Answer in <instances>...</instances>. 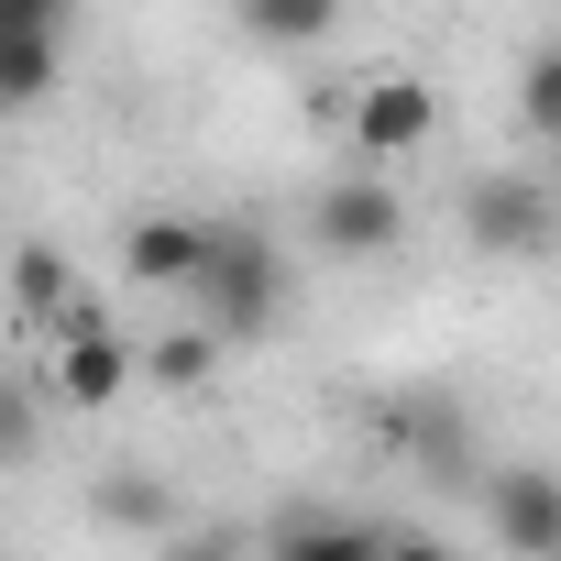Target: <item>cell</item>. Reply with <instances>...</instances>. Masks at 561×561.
<instances>
[{"label":"cell","mask_w":561,"mask_h":561,"mask_svg":"<svg viewBox=\"0 0 561 561\" xmlns=\"http://www.w3.org/2000/svg\"><path fill=\"white\" fill-rule=\"evenodd\" d=\"M187 298H198V320H209L220 342H264L275 320H287V298H298V264H287V242L220 220V253H209V275H198Z\"/></svg>","instance_id":"obj_1"},{"label":"cell","mask_w":561,"mask_h":561,"mask_svg":"<svg viewBox=\"0 0 561 561\" xmlns=\"http://www.w3.org/2000/svg\"><path fill=\"white\" fill-rule=\"evenodd\" d=\"M419 144H440V89L408 78V67H375V78L353 89L342 154H353V165H397V154H419Z\"/></svg>","instance_id":"obj_2"},{"label":"cell","mask_w":561,"mask_h":561,"mask_svg":"<svg viewBox=\"0 0 561 561\" xmlns=\"http://www.w3.org/2000/svg\"><path fill=\"white\" fill-rule=\"evenodd\" d=\"M462 231H473V253H539L550 242V187L528 165H495V176L462 187Z\"/></svg>","instance_id":"obj_3"},{"label":"cell","mask_w":561,"mask_h":561,"mask_svg":"<svg viewBox=\"0 0 561 561\" xmlns=\"http://www.w3.org/2000/svg\"><path fill=\"white\" fill-rule=\"evenodd\" d=\"M309 231H320L331 253H397V242H408V209H397V187H386L375 165H353V176H331V187L309 198Z\"/></svg>","instance_id":"obj_4"},{"label":"cell","mask_w":561,"mask_h":561,"mask_svg":"<svg viewBox=\"0 0 561 561\" xmlns=\"http://www.w3.org/2000/svg\"><path fill=\"white\" fill-rule=\"evenodd\" d=\"M484 528L517 550V561H561V473L550 462H506L484 484Z\"/></svg>","instance_id":"obj_5"},{"label":"cell","mask_w":561,"mask_h":561,"mask_svg":"<svg viewBox=\"0 0 561 561\" xmlns=\"http://www.w3.org/2000/svg\"><path fill=\"white\" fill-rule=\"evenodd\" d=\"M209 253H220V220H187V209H154V220L122 231V275L133 287H198Z\"/></svg>","instance_id":"obj_6"},{"label":"cell","mask_w":561,"mask_h":561,"mask_svg":"<svg viewBox=\"0 0 561 561\" xmlns=\"http://www.w3.org/2000/svg\"><path fill=\"white\" fill-rule=\"evenodd\" d=\"M122 386H133V342H122V331H111L100 309H89V320H67V331H56V397L100 419V408H111Z\"/></svg>","instance_id":"obj_7"},{"label":"cell","mask_w":561,"mask_h":561,"mask_svg":"<svg viewBox=\"0 0 561 561\" xmlns=\"http://www.w3.org/2000/svg\"><path fill=\"white\" fill-rule=\"evenodd\" d=\"M386 550H397V528H375V517H320V506L275 517V539H264V561H386Z\"/></svg>","instance_id":"obj_8"},{"label":"cell","mask_w":561,"mask_h":561,"mask_svg":"<svg viewBox=\"0 0 561 561\" xmlns=\"http://www.w3.org/2000/svg\"><path fill=\"white\" fill-rule=\"evenodd\" d=\"M12 320L23 331H67V320H89V298H78V264L56 253V242H23V264H12Z\"/></svg>","instance_id":"obj_9"},{"label":"cell","mask_w":561,"mask_h":561,"mask_svg":"<svg viewBox=\"0 0 561 561\" xmlns=\"http://www.w3.org/2000/svg\"><path fill=\"white\" fill-rule=\"evenodd\" d=\"M231 12H242L253 45H331L353 0H231Z\"/></svg>","instance_id":"obj_10"},{"label":"cell","mask_w":561,"mask_h":561,"mask_svg":"<svg viewBox=\"0 0 561 561\" xmlns=\"http://www.w3.org/2000/svg\"><path fill=\"white\" fill-rule=\"evenodd\" d=\"M209 364H220V331L198 320V331H165L154 353H144V375L165 386V397H187V386H209Z\"/></svg>","instance_id":"obj_11"},{"label":"cell","mask_w":561,"mask_h":561,"mask_svg":"<svg viewBox=\"0 0 561 561\" xmlns=\"http://www.w3.org/2000/svg\"><path fill=\"white\" fill-rule=\"evenodd\" d=\"M45 89H56V34H0V100L34 111Z\"/></svg>","instance_id":"obj_12"},{"label":"cell","mask_w":561,"mask_h":561,"mask_svg":"<svg viewBox=\"0 0 561 561\" xmlns=\"http://www.w3.org/2000/svg\"><path fill=\"white\" fill-rule=\"evenodd\" d=\"M517 122H528L539 144H561V45L528 56V78H517Z\"/></svg>","instance_id":"obj_13"},{"label":"cell","mask_w":561,"mask_h":561,"mask_svg":"<svg viewBox=\"0 0 561 561\" xmlns=\"http://www.w3.org/2000/svg\"><path fill=\"white\" fill-rule=\"evenodd\" d=\"M78 0H0V34H67Z\"/></svg>","instance_id":"obj_14"},{"label":"cell","mask_w":561,"mask_h":561,"mask_svg":"<svg viewBox=\"0 0 561 561\" xmlns=\"http://www.w3.org/2000/svg\"><path fill=\"white\" fill-rule=\"evenodd\" d=\"M165 561H242V550H231V539H176Z\"/></svg>","instance_id":"obj_15"},{"label":"cell","mask_w":561,"mask_h":561,"mask_svg":"<svg viewBox=\"0 0 561 561\" xmlns=\"http://www.w3.org/2000/svg\"><path fill=\"white\" fill-rule=\"evenodd\" d=\"M386 561H462V550H440V539H397Z\"/></svg>","instance_id":"obj_16"}]
</instances>
